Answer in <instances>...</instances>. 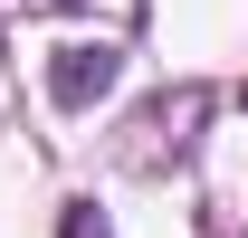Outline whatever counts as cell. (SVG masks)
Returning <instances> with one entry per match:
<instances>
[{
    "mask_svg": "<svg viewBox=\"0 0 248 238\" xmlns=\"http://www.w3.org/2000/svg\"><path fill=\"white\" fill-rule=\"evenodd\" d=\"M48 86H58V105H95V95L115 86V48H58Z\"/></svg>",
    "mask_w": 248,
    "mask_h": 238,
    "instance_id": "6da1fadb",
    "label": "cell"
},
{
    "mask_svg": "<svg viewBox=\"0 0 248 238\" xmlns=\"http://www.w3.org/2000/svg\"><path fill=\"white\" fill-rule=\"evenodd\" d=\"M67 238H105V229H95V209H67Z\"/></svg>",
    "mask_w": 248,
    "mask_h": 238,
    "instance_id": "7a4b0ae2",
    "label": "cell"
}]
</instances>
